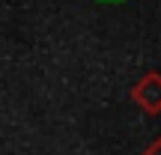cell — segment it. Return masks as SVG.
I'll use <instances>...</instances> for the list:
<instances>
[]
</instances>
